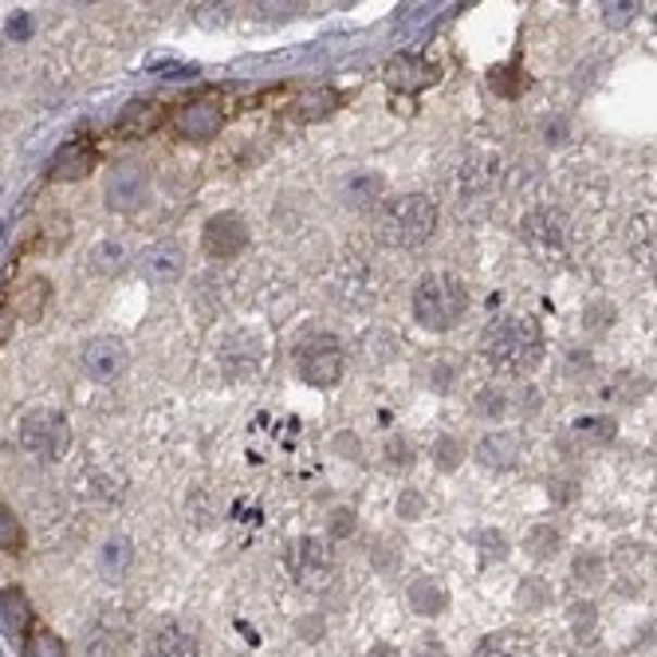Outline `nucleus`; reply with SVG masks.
<instances>
[{
	"label": "nucleus",
	"instance_id": "nucleus-1",
	"mask_svg": "<svg viewBox=\"0 0 657 657\" xmlns=\"http://www.w3.org/2000/svg\"><path fill=\"white\" fill-rule=\"evenodd\" d=\"M484 359L493 362L504 374H532L544 359V335H540V323L524 315H504L500 323L484 331Z\"/></svg>",
	"mask_w": 657,
	"mask_h": 657
},
{
	"label": "nucleus",
	"instance_id": "nucleus-2",
	"mask_svg": "<svg viewBox=\"0 0 657 657\" xmlns=\"http://www.w3.org/2000/svg\"><path fill=\"white\" fill-rule=\"evenodd\" d=\"M437 233V206L425 194L394 197L379 213V240L391 248H421Z\"/></svg>",
	"mask_w": 657,
	"mask_h": 657
},
{
	"label": "nucleus",
	"instance_id": "nucleus-3",
	"mask_svg": "<svg viewBox=\"0 0 657 657\" xmlns=\"http://www.w3.org/2000/svg\"><path fill=\"white\" fill-rule=\"evenodd\" d=\"M464 308H469V292L457 276L449 272H430L418 280L413 288V319L425 331H449L461 323Z\"/></svg>",
	"mask_w": 657,
	"mask_h": 657
},
{
	"label": "nucleus",
	"instance_id": "nucleus-4",
	"mask_svg": "<svg viewBox=\"0 0 657 657\" xmlns=\"http://www.w3.org/2000/svg\"><path fill=\"white\" fill-rule=\"evenodd\" d=\"M296 367H299V379L308 382V386L331 391V386L343 379L339 339H331V335H311V339L296 350Z\"/></svg>",
	"mask_w": 657,
	"mask_h": 657
},
{
	"label": "nucleus",
	"instance_id": "nucleus-5",
	"mask_svg": "<svg viewBox=\"0 0 657 657\" xmlns=\"http://www.w3.org/2000/svg\"><path fill=\"white\" fill-rule=\"evenodd\" d=\"M288 567L292 579H296L303 591H323L331 583V547L315 535L308 540H296L288 551Z\"/></svg>",
	"mask_w": 657,
	"mask_h": 657
},
{
	"label": "nucleus",
	"instance_id": "nucleus-6",
	"mask_svg": "<svg viewBox=\"0 0 657 657\" xmlns=\"http://www.w3.org/2000/svg\"><path fill=\"white\" fill-rule=\"evenodd\" d=\"M21 442L28 445L32 453H40V457H63L72 433H67V421L55 410H36L21 421Z\"/></svg>",
	"mask_w": 657,
	"mask_h": 657
},
{
	"label": "nucleus",
	"instance_id": "nucleus-7",
	"mask_svg": "<svg viewBox=\"0 0 657 657\" xmlns=\"http://www.w3.org/2000/svg\"><path fill=\"white\" fill-rule=\"evenodd\" d=\"M201 248L213 260H233L248 248V221L240 213H216L206 221L201 233Z\"/></svg>",
	"mask_w": 657,
	"mask_h": 657
},
{
	"label": "nucleus",
	"instance_id": "nucleus-8",
	"mask_svg": "<svg viewBox=\"0 0 657 657\" xmlns=\"http://www.w3.org/2000/svg\"><path fill=\"white\" fill-rule=\"evenodd\" d=\"M225 126V107L216 95H197L182 111L174 114V131L189 142H201V138H213L216 131Z\"/></svg>",
	"mask_w": 657,
	"mask_h": 657
},
{
	"label": "nucleus",
	"instance_id": "nucleus-9",
	"mask_svg": "<svg viewBox=\"0 0 657 657\" xmlns=\"http://www.w3.org/2000/svg\"><path fill=\"white\" fill-rule=\"evenodd\" d=\"M142 197H146V174L138 162L114 165L111 174H107V209L134 213V209L142 206Z\"/></svg>",
	"mask_w": 657,
	"mask_h": 657
},
{
	"label": "nucleus",
	"instance_id": "nucleus-10",
	"mask_svg": "<svg viewBox=\"0 0 657 657\" xmlns=\"http://www.w3.org/2000/svg\"><path fill=\"white\" fill-rule=\"evenodd\" d=\"M79 362L95 382H111L126 370V343L114 335H99V339L83 343Z\"/></svg>",
	"mask_w": 657,
	"mask_h": 657
},
{
	"label": "nucleus",
	"instance_id": "nucleus-11",
	"mask_svg": "<svg viewBox=\"0 0 657 657\" xmlns=\"http://www.w3.org/2000/svg\"><path fill=\"white\" fill-rule=\"evenodd\" d=\"M165 119H170V111H165L162 99H134V103H126V111L119 114V138H146V134H154L165 126Z\"/></svg>",
	"mask_w": 657,
	"mask_h": 657
},
{
	"label": "nucleus",
	"instance_id": "nucleus-12",
	"mask_svg": "<svg viewBox=\"0 0 657 657\" xmlns=\"http://www.w3.org/2000/svg\"><path fill=\"white\" fill-rule=\"evenodd\" d=\"M185 272V252L177 245H154L142 252V276L154 288H174Z\"/></svg>",
	"mask_w": 657,
	"mask_h": 657
},
{
	"label": "nucleus",
	"instance_id": "nucleus-13",
	"mask_svg": "<svg viewBox=\"0 0 657 657\" xmlns=\"http://www.w3.org/2000/svg\"><path fill=\"white\" fill-rule=\"evenodd\" d=\"M520 233H524L528 245L555 252V248H563L567 240V221L563 213H555V209H532V213L520 221Z\"/></svg>",
	"mask_w": 657,
	"mask_h": 657
},
{
	"label": "nucleus",
	"instance_id": "nucleus-14",
	"mask_svg": "<svg viewBox=\"0 0 657 657\" xmlns=\"http://www.w3.org/2000/svg\"><path fill=\"white\" fill-rule=\"evenodd\" d=\"M91 170H95V146L75 138V142L55 150L52 165H48V177H52V182H79V177H87Z\"/></svg>",
	"mask_w": 657,
	"mask_h": 657
},
{
	"label": "nucleus",
	"instance_id": "nucleus-15",
	"mask_svg": "<svg viewBox=\"0 0 657 657\" xmlns=\"http://www.w3.org/2000/svg\"><path fill=\"white\" fill-rule=\"evenodd\" d=\"M437 79V67L430 60H421V55H398V60L386 67V83H391L394 91H421V87H430Z\"/></svg>",
	"mask_w": 657,
	"mask_h": 657
},
{
	"label": "nucleus",
	"instance_id": "nucleus-16",
	"mask_svg": "<svg viewBox=\"0 0 657 657\" xmlns=\"http://www.w3.org/2000/svg\"><path fill=\"white\" fill-rule=\"evenodd\" d=\"M476 461L484 464V469H512L516 461H520V437L508 430H496L488 433V437H481L476 442Z\"/></svg>",
	"mask_w": 657,
	"mask_h": 657
},
{
	"label": "nucleus",
	"instance_id": "nucleus-17",
	"mask_svg": "<svg viewBox=\"0 0 657 657\" xmlns=\"http://www.w3.org/2000/svg\"><path fill=\"white\" fill-rule=\"evenodd\" d=\"M406 603H410L413 615L421 618H437L449 606V591H445V583L437 575H421L410 583V591H406Z\"/></svg>",
	"mask_w": 657,
	"mask_h": 657
},
{
	"label": "nucleus",
	"instance_id": "nucleus-18",
	"mask_svg": "<svg viewBox=\"0 0 657 657\" xmlns=\"http://www.w3.org/2000/svg\"><path fill=\"white\" fill-rule=\"evenodd\" d=\"M146 657H197V637L182 627H158L150 634V646H146Z\"/></svg>",
	"mask_w": 657,
	"mask_h": 657
},
{
	"label": "nucleus",
	"instance_id": "nucleus-19",
	"mask_svg": "<svg viewBox=\"0 0 657 657\" xmlns=\"http://www.w3.org/2000/svg\"><path fill=\"white\" fill-rule=\"evenodd\" d=\"M0 627L9 630L12 637H24L32 627V606L28 598H24V591H16V586H9V591L0 595Z\"/></svg>",
	"mask_w": 657,
	"mask_h": 657
},
{
	"label": "nucleus",
	"instance_id": "nucleus-20",
	"mask_svg": "<svg viewBox=\"0 0 657 657\" xmlns=\"http://www.w3.org/2000/svg\"><path fill=\"white\" fill-rule=\"evenodd\" d=\"M382 194H386V177H382V174H355L347 185H343V201H347V206H355V209L374 206Z\"/></svg>",
	"mask_w": 657,
	"mask_h": 657
},
{
	"label": "nucleus",
	"instance_id": "nucleus-21",
	"mask_svg": "<svg viewBox=\"0 0 657 657\" xmlns=\"http://www.w3.org/2000/svg\"><path fill=\"white\" fill-rule=\"evenodd\" d=\"M44 299H48V284H44L40 276L28 280V284H24V292H16V296H12L9 315H16V319H36V315L44 311Z\"/></svg>",
	"mask_w": 657,
	"mask_h": 657
},
{
	"label": "nucleus",
	"instance_id": "nucleus-22",
	"mask_svg": "<svg viewBox=\"0 0 657 657\" xmlns=\"http://www.w3.org/2000/svg\"><path fill=\"white\" fill-rule=\"evenodd\" d=\"M488 83H493V91L500 95V99H516V95L528 91V83H532V79L520 72V63H504V67H493Z\"/></svg>",
	"mask_w": 657,
	"mask_h": 657
},
{
	"label": "nucleus",
	"instance_id": "nucleus-23",
	"mask_svg": "<svg viewBox=\"0 0 657 657\" xmlns=\"http://www.w3.org/2000/svg\"><path fill=\"white\" fill-rule=\"evenodd\" d=\"M126 567H131V544H126V540H107L103 551H99V571H103V579H123Z\"/></svg>",
	"mask_w": 657,
	"mask_h": 657
},
{
	"label": "nucleus",
	"instance_id": "nucleus-24",
	"mask_svg": "<svg viewBox=\"0 0 657 657\" xmlns=\"http://www.w3.org/2000/svg\"><path fill=\"white\" fill-rule=\"evenodd\" d=\"M528 555L532 559H555L559 555V547H563V535L555 532L551 524H535L532 532H528Z\"/></svg>",
	"mask_w": 657,
	"mask_h": 657
},
{
	"label": "nucleus",
	"instance_id": "nucleus-25",
	"mask_svg": "<svg viewBox=\"0 0 657 657\" xmlns=\"http://www.w3.org/2000/svg\"><path fill=\"white\" fill-rule=\"evenodd\" d=\"M430 453H433V464H437V469H445V473L461 469V461H464V445L457 442V437H449V433H445V437H437Z\"/></svg>",
	"mask_w": 657,
	"mask_h": 657
},
{
	"label": "nucleus",
	"instance_id": "nucleus-26",
	"mask_svg": "<svg viewBox=\"0 0 657 657\" xmlns=\"http://www.w3.org/2000/svg\"><path fill=\"white\" fill-rule=\"evenodd\" d=\"M603 559L598 555H575V567H571V579H575L579 586H598L603 583Z\"/></svg>",
	"mask_w": 657,
	"mask_h": 657
},
{
	"label": "nucleus",
	"instance_id": "nucleus-27",
	"mask_svg": "<svg viewBox=\"0 0 657 657\" xmlns=\"http://www.w3.org/2000/svg\"><path fill=\"white\" fill-rule=\"evenodd\" d=\"M575 430H579V437H586V442H598V445H610L618 437V425L610 418H583Z\"/></svg>",
	"mask_w": 657,
	"mask_h": 657
},
{
	"label": "nucleus",
	"instance_id": "nucleus-28",
	"mask_svg": "<svg viewBox=\"0 0 657 657\" xmlns=\"http://www.w3.org/2000/svg\"><path fill=\"white\" fill-rule=\"evenodd\" d=\"M24 654L28 657H67V649H63V642L52 634V630H36V634L28 637Z\"/></svg>",
	"mask_w": 657,
	"mask_h": 657
},
{
	"label": "nucleus",
	"instance_id": "nucleus-29",
	"mask_svg": "<svg viewBox=\"0 0 657 657\" xmlns=\"http://www.w3.org/2000/svg\"><path fill=\"white\" fill-rule=\"evenodd\" d=\"M24 547V528L21 520L0 504V551H21Z\"/></svg>",
	"mask_w": 657,
	"mask_h": 657
},
{
	"label": "nucleus",
	"instance_id": "nucleus-30",
	"mask_svg": "<svg viewBox=\"0 0 657 657\" xmlns=\"http://www.w3.org/2000/svg\"><path fill=\"white\" fill-rule=\"evenodd\" d=\"M123 245H114V240H103V245L95 248L91 260H95V272H103V276H114L119 268H123Z\"/></svg>",
	"mask_w": 657,
	"mask_h": 657
},
{
	"label": "nucleus",
	"instance_id": "nucleus-31",
	"mask_svg": "<svg viewBox=\"0 0 657 657\" xmlns=\"http://www.w3.org/2000/svg\"><path fill=\"white\" fill-rule=\"evenodd\" d=\"M370 559H374V567H379V575H394L401 567V547L394 544V540H379V547L370 551Z\"/></svg>",
	"mask_w": 657,
	"mask_h": 657
},
{
	"label": "nucleus",
	"instance_id": "nucleus-32",
	"mask_svg": "<svg viewBox=\"0 0 657 657\" xmlns=\"http://www.w3.org/2000/svg\"><path fill=\"white\" fill-rule=\"evenodd\" d=\"M473 410H476V418H504L508 401H504V394L496 391V386H484V391L476 394Z\"/></svg>",
	"mask_w": 657,
	"mask_h": 657
},
{
	"label": "nucleus",
	"instance_id": "nucleus-33",
	"mask_svg": "<svg viewBox=\"0 0 657 657\" xmlns=\"http://www.w3.org/2000/svg\"><path fill=\"white\" fill-rule=\"evenodd\" d=\"M331 107H339V95L315 91V95H308V99H299V119H315V114L331 111Z\"/></svg>",
	"mask_w": 657,
	"mask_h": 657
},
{
	"label": "nucleus",
	"instance_id": "nucleus-34",
	"mask_svg": "<svg viewBox=\"0 0 657 657\" xmlns=\"http://www.w3.org/2000/svg\"><path fill=\"white\" fill-rule=\"evenodd\" d=\"M425 512H430V504H425V496H421V493L406 488V493L398 496V516H401V520H421Z\"/></svg>",
	"mask_w": 657,
	"mask_h": 657
},
{
	"label": "nucleus",
	"instance_id": "nucleus-35",
	"mask_svg": "<svg viewBox=\"0 0 657 657\" xmlns=\"http://www.w3.org/2000/svg\"><path fill=\"white\" fill-rule=\"evenodd\" d=\"M355 528H359L355 508H335V516H331V540H347V535H355Z\"/></svg>",
	"mask_w": 657,
	"mask_h": 657
},
{
	"label": "nucleus",
	"instance_id": "nucleus-36",
	"mask_svg": "<svg viewBox=\"0 0 657 657\" xmlns=\"http://www.w3.org/2000/svg\"><path fill=\"white\" fill-rule=\"evenodd\" d=\"M595 603H575L571 606V627H575L579 637H586L591 630H595Z\"/></svg>",
	"mask_w": 657,
	"mask_h": 657
},
{
	"label": "nucleus",
	"instance_id": "nucleus-37",
	"mask_svg": "<svg viewBox=\"0 0 657 657\" xmlns=\"http://www.w3.org/2000/svg\"><path fill=\"white\" fill-rule=\"evenodd\" d=\"M386 464H391V469H410L413 464V449L406 437H394V442L386 445Z\"/></svg>",
	"mask_w": 657,
	"mask_h": 657
},
{
	"label": "nucleus",
	"instance_id": "nucleus-38",
	"mask_svg": "<svg viewBox=\"0 0 657 657\" xmlns=\"http://www.w3.org/2000/svg\"><path fill=\"white\" fill-rule=\"evenodd\" d=\"M476 547H481L484 555H493V559H504L508 555V540H504V532H481L476 535Z\"/></svg>",
	"mask_w": 657,
	"mask_h": 657
},
{
	"label": "nucleus",
	"instance_id": "nucleus-39",
	"mask_svg": "<svg viewBox=\"0 0 657 657\" xmlns=\"http://www.w3.org/2000/svg\"><path fill=\"white\" fill-rule=\"evenodd\" d=\"M473 657H516V654H512V646H508V637L496 634V637H484Z\"/></svg>",
	"mask_w": 657,
	"mask_h": 657
},
{
	"label": "nucleus",
	"instance_id": "nucleus-40",
	"mask_svg": "<svg viewBox=\"0 0 657 657\" xmlns=\"http://www.w3.org/2000/svg\"><path fill=\"white\" fill-rule=\"evenodd\" d=\"M544 598H547L544 583H524V586H520V603L532 606V610H540V606H544Z\"/></svg>",
	"mask_w": 657,
	"mask_h": 657
},
{
	"label": "nucleus",
	"instance_id": "nucleus-41",
	"mask_svg": "<svg viewBox=\"0 0 657 657\" xmlns=\"http://www.w3.org/2000/svg\"><path fill=\"white\" fill-rule=\"evenodd\" d=\"M634 12L637 4H606V24H610V28H615V24H627Z\"/></svg>",
	"mask_w": 657,
	"mask_h": 657
},
{
	"label": "nucleus",
	"instance_id": "nucleus-42",
	"mask_svg": "<svg viewBox=\"0 0 657 657\" xmlns=\"http://www.w3.org/2000/svg\"><path fill=\"white\" fill-rule=\"evenodd\" d=\"M413 657H445V646L437 642V637H421L418 649H413Z\"/></svg>",
	"mask_w": 657,
	"mask_h": 657
},
{
	"label": "nucleus",
	"instance_id": "nucleus-43",
	"mask_svg": "<svg viewBox=\"0 0 657 657\" xmlns=\"http://www.w3.org/2000/svg\"><path fill=\"white\" fill-rule=\"evenodd\" d=\"M335 449H339L347 461H355V457H359V442H355V433H339V437H335Z\"/></svg>",
	"mask_w": 657,
	"mask_h": 657
},
{
	"label": "nucleus",
	"instance_id": "nucleus-44",
	"mask_svg": "<svg viewBox=\"0 0 657 657\" xmlns=\"http://www.w3.org/2000/svg\"><path fill=\"white\" fill-rule=\"evenodd\" d=\"M299 634H308V642H319V634H323V622L319 618H308V622H299Z\"/></svg>",
	"mask_w": 657,
	"mask_h": 657
},
{
	"label": "nucleus",
	"instance_id": "nucleus-45",
	"mask_svg": "<svg viewBox=\"0 0 657 657\" xmlns=\"http://www.w3.org/2000/svg\"><path fill=\"white\" fill-rule=\"evenodd\" d=\"M367 657H401V654L394 646H386V642H379V646H370Z\"/></svg>",
	"mask_w": 657,
	"mask_h": 657
},
{
	"label": "nucleus",
	"instance_id": "nucleus-46",
	"mask_svg": "<svg viewBox=\"0 0 657 657\" xmlns=\"http://www.w3.org/2000/svg\"><path fill=\"white\" fill-rule=\"evenodd\" d=\"M9 331H12V323H9V308H0V343L9 339Z\"/></svg>",
	"mask_w": 657,
	"mask_h": 657
}]
</instances>
